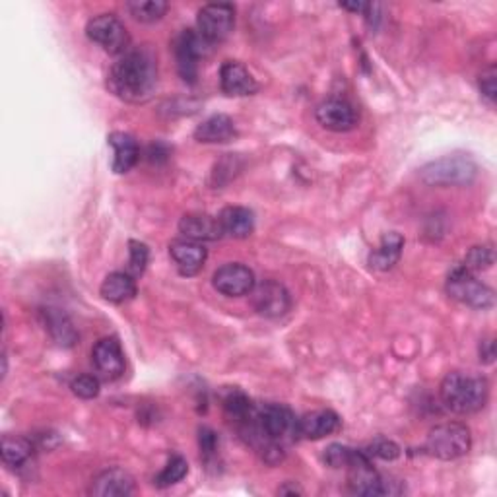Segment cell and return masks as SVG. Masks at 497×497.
Masks as SVG:
<instances>
[{
	"label": "cell",
	"mask_w": 497,
	"mask_h": 497,
	"mask_svg": "<svg viewBox=\"0 0 497 497\" xmlns=\"http://www.w3.org/2000/svg\"><path fill=\"white\" fill-rule=\"evenodd\" d=\"M108 86L123 101L142 103L150 100L157 86V62L154 52L148 47L123 52L109 70Z\"/></svg>",
	"instance_id": "1"
},
{
	"label": "cell",
	"mask_w": 497,
	"mask_h": 497,
	"mask_svg": "<svg viewBox=\"0 0 497 497\" xmlns=\"http://www.w3.org/2000/svg\"><path fill=\"white\" fill-rule=\"evenodd\" d=\"M488 381L476 373L453 372L441 383V400L454 414H474L488 403Z\"/></svg>",
	"instance_id": "2"
},
{
	"label": "cell",
	"mask_w": 497,
	"mask_h": 497,
	"mask_svg": "<svg viewBox=\"0 0 497 497\" xmlns=\"http://www.w3.org/2000/svg\"><path fill=\"white\" fill-rule=\"evenodd\" d=\"M478 175V165L469 156L454 154L445 156L441 160L428 164L420 172V177L428 185L453 187V185H470Z\"/></svg>",
	"instance_id": "3"
},
{
	"label": "cell",
	"mask_w": 497,
	"mask_h": 497,
	"mask_svg": "<svg viewBox=\"0 0 497 497\" xmlns=\"http://www.w3.org/2000/svg\"><path fill=\"white\" fill-rule=\"evenodd\" d=\"M472 447L470 429L462 424H441L431 428L426 439V453L439 461H454L469 454Z\"/></svg>",
	"instance_id": "4"
},
{
	"label": "cell",
	"mask_w": 497,
	"mask_h": 497,
	"mask_svg": "<svg viewBox=\"0 0 497 497\" xmlns=\"http://www.w3.org/2000/svg\"><path fill=\"white\" fill-rule=\"evenodd\" d=\"M447 293L453 300L469 305L472 309H488L493 305V292L474 278V274L459 264L447 277Z\"/></svg>",
	"instance_id": "5"
},
{
	"label": "cell",
	"mask_w": 497,
	"mask_h": 497,
	"mask_svg": "<svg viewBox=\"0 0 497 497\" xmlns=\"http://www.w3.org/2000/svg\"><path fill=\"white\" fill-rule=\"evenodd\" d=\"M236 26V8L228 3L206 4L200 8L196 18V31L208 45L220 44L229 37Z\"/></svg>",
	"instance_id": "6"
},
{
	"label": "cell",
	"mask_w": 497,
	"mask_h": 497,
	"mask_svg": "<svg viewBox=\"0 0 497 497\" xmlns=\"http://www.w3.org/2000/svg\"><path fill=\"white\" fill-rule=\"evenodd\" d=\"M88 37L98 44L103 51H108L109 55H123L129 51V34L123 26L121 20L113 14H100L92 18L86 26Z\"/></svg>",
	"instance_id": "7"
},
{
	"label": "cell",
	"mask_w": 497,
	"mask_h": 497,
	"mask_svg": "<svg viewBox=\"0 0 497 497\" xmlns=\"http://www.w3.org/2000/svg\"><path fill=\"white\" fill-rule=\"evenodd\" d=\"M348 470V484L350 492L356 495H390L395 493L390 490V484L381 478L379 472L373 469L372 457L365 451H357L354 461L350 462Z\"/></svg>",
	"instance_id": "8"
},
{
	"label": "cell",
	"mask_w": 497,
	"mask_h": 497,
	"mask_svg": "<svg viewBox=\"0 0 497 497\" xmlns=\"http://www.w3.org/2000/svg\"><path fill=\"white\" fill-rule=\"evenodd\" d=\"M206 47L208 44L195 29H185L175 39L177 70L185 82L188 84L196 82L198 65H200V59L206 55Z\"/></svg>",
	"instance_id": "9"
},
{
	"label": "cell",
	"mask_w": 497,
	"mask_h": 497,
	"mask_svg": "<svg viewBox=\"0 0 497 497\" xmlns=\"http://www.w3.org/2000/svg\"><path fill=\"white\" fill-rule=\"evenodd\" d=\"M251 301L255 311L262 317H267V319H277V317L285 315L290 311L292 305L288 290L274 280H267L255 285V288L251 290Z\"/></svg>",
	"instance_id": "10"
},
{
	"label": "cell",
	"mask_w": 497,
	"mask_h": 497,
	"mask_svg": "<svg viewBox=\"0 0 497 497\" xmlns=\"http://www.w3.org/2000/svg\"><path fill=\"white\" fill-rule=\"evenodd\" d=\"M212 284L220 293L228 295V298H239V295H247L255 288V274L245 264L229 262L214 272Z\"/></svg>",
	"instance_id": "11"
},
{
	"label": "cell",
	"mask_w": 497,
	"mask_h": 497,
	"mask_svg": "<svg viewBox=\"0 0 497 497\" xmlns=\"http://www.w3.org/2000/svg\"><path fill=\"white\" fill-rule=\"evenodd\" d=\"M315 119L326 131L348 132L356 129L357 113L354 109V105L344 100H326L317 108Z\"/></svg>",
	"instance_id": "12"
},
{
	"label": "cell",
	"mask_w": 497,
	"mask_h": 497,
	"mask_svg": "<svg viewBox=\"0 0 497 497\" xmlns=\"http://www.w3.org/2000/svg\"><path fill=\"white\" fill-rule=\"evenodd\" d=\"M92 362L93 367L98 369V373L108 379L115 381L124 373V354L117 338H101V341L93 346L92 350Z\"/></svg>",
	"instance_id": "13"
},
{
	"label": "cell",
	"mask_w": 497,
	"mask_h": 497,
	"mask_svg": "<svg viewBox=\"0 0 497 497\" xmlns=\"http://www.w3.org/2000/svg\"><path fill=\"white\" fill-rule=\"evenodd\" d=\"M342 426L341 416L333 410H317L311 414H305L298 418V437L303 439H323L326 436H333Z\"/></svg>",
	"instance_id": "14"
},
{
	"label": "cell",
	"mask_w": 497,
	"mask_h": 497,
	"mask_svg": "<svg viewBox=\"0 0 497 497\" xmlns=\"http://www.w3.org/2000/svg\"><path fill=\"white\" fill-rule=\"evenodd\" d=\"M220 86L228 95H253L259 90L253 74L237 60H226L220 68Z\"/></svg>",
	"instance_id": "15"
},
{
	"label": "cell",
	"mask_w": 497,
	"mask_h": 497,
	"mask_svg": "<svg viewBox=\"0 0 497 497\" xmlns=\"http://www.w3.org/2000/svg\"><path fill=\"white\" fill-rule=\"evenodd\" d=\"M169 255H172L173 262L177 264V269L183 277H195V274L203 270L208 253L200 243L187 239L173 241L172 245H169Z\"/></svg>",
	"instance_id": "16"
},
{
	"label": "cell",
	"mask_w": 497,
	"mask_h": 497,
	"mask_svg": "<svg viewBox=\"0 0 497 497\" xmlns=\"http://www.w3.org/2000/svg\"><path fill=\"white\" fill-rule=\"evenodd\" d=\"M92 495L98 497H126L134 493L132 476L123 469H109L101 472L92 484Z\"/></svg>",
	"instance_id": "17"
},
{
	"label": "cell",
	"mask_w": 497,
	"mask_h": 497,
	"mask_svg": "<svg viewBox=\"0 0 497 497\" xmlns=\"http://www.w3.org/2000/svg\"><path fill=\"white\" fill-rule=\"evenodd\" d=\"M221 236L234 239H247L255 229V216L249 208L228 206L218 216Z\"/></svg>",
	"instance_id": "18"
},
{
	"label": "cell",
	"mask_w": 497,
	"mask_h": 497,
	"mask_svg": "<svg viewBox=\"0 0 497 497\" xmlns=\"http://www.w3.org/2000/svg\"><path fill=\"white\" fill-rule=\"evenodd\" d=\"M179 231L190 241H216L221 237L220 221L208 214H187L179 221Z\"/></svg>",
	"instance_id": "19"
},
{
	"label": "cell",
	"mask_w": 497,
	"mask_h": 497,
	"mask_svg": "<svg viewBox=\"0 0 497 497\" xmlns=\"http://www.w3.org/2000/svg\"><path fill=\"white\" fill-rule=\"evenodd\" d=\"M109 144L115 150L113 157V172L115 173H126L139 164L140 160V148L136 144L131 134L126 132H113L109 134Z\"/></svg>",
	"instance_id": "20"
},
{
	"label": "cell",
	"mask_w": 497,
	"mask_h": 497,
	"mask_svg": "<svg viewBox=\"0 0 497 497\" xmlns=\"http://www.w3.org/2000/svg\"><path fill=\"white\" fill-rule=\"evenodd\" d=\"M237 136L236 123L231 121L228 115H212L203 124L196 126L195 139L204 144H221L229 142Z\"/></svg>",
	"instance_id": "21"
},
{
	"label": "cell",
	"mask_w": 497,
	"mask_h": 497,
	"mask_svg": "<svg viewBox=\"0 0 497 497\" xmlns=\"http://www.w3.org/2000/svg\"><path fill=\"white\" fill-rule=\"evenodd\" d=\"M403 247H405V239L400 234H385L383 239H381L379 247L369 255V267L375 270H390L395 264L400 261V255H403Z\"/></svg>",
	"instance_id": "22"
},
{
	"label": "cell",
	"mask_w": 497,
	"mask_h": 497,
	"mask_svg": "<svg viewBox=\"0 0 497 497\" xmlns=\"http://www.w3.org/2000/svg\"><path fill=\"white\" fill-rule=\"evenodd\" d=\"M100 293L105 301H111V303L129 301L131 298H134V293H136L134 277H131V274H124V272H113L103 280Z\"/></svg>",
	"instance_id": "23"
},
{
	"label": "cell",
	"mask_w": 497,
	"mask_h": 497,
	"mask_svg": "<svg viewBox=\"0 0 497 497\" xmlns=\"http://www.w3.org/2000/svg\"><path fill=\"white\" fill-rule=\"evenodd\" d=\"M45 325L51 336L55 338V342L59 346H74L78 341V334L74 331V326L70 323L68 317L65 313H60L59 309H45Z\"/></svg>",
	"instance_id": "24"
},
{
	"label": "cell",
	"mask_w": 497,
	"mask_h": 497,
	"mask_svg": "<svg viewBox=\"0 0 497 497\" xmlns=\"http://www.w3.org/2000/svg\"><path fill=\"white\" fill-rule=\"evenodd\" d=\"M31 454H34V445L29 439L18 436L3 437V461L8 467H22L31 459Z\"/></svg>",
	"instance_id": "25"
},
{
	"label": "cell",
	"mask_w": 497,
	"mask_h": 497,
	"mask_svg": "<svg viewBox=\"0 0 497 497\" xmlns=\"http://www.w3.org/2000/svg\"><path fill=\"white\" fill-rule=\"evenodd\" d=\"M126 8H129L132 18L139 20V22L154 24L164 18L169 4L165 0H131Z\"/></svg>",
	"instance_id": "26"
},
{
	"label": "cell",
	"mask_w": 497,
	"mask_h": 497,
	"mask_svg": "<svg viewBox=\"0 0 497 497\" xmlns=\"http://www.w3.org/2000/svg\"><path fill=\"white\" fill-rule=\"evenodd\" d=\"M224 410H226V414L231 418V420H236L239 421V424H245V421L255 414V406H253V403L249 400V397L245 393H241V390L234 389V390H229V393L224 397Z\"/></svg>",
	"instance_id": "27"
},
{
	"label": "cell",
	"mask_w": 497,
	"mask_h": 497,
	"mask_svg": "<svg viewBox=\"0 0 497 497\" xmlns=\"http://www.w3.org/2000/svg\"><path fill=\"white\" fill-rule=\"evenodd\" d=\"M187 474H188V462L183 457L175 454V457L169 459L165 469L157 474L156 485H160V488H169V485L181 482Z\"/></svg>",
	"instance_id": "28"
},
{
	"label": "cell",
	"mask_w": 497,
	"mask_h": 497,
	"mask_svg": "<svg viewBox=\"0 0 497 497\" xmlns=\"http://www.w3.org/2000/svg\"><path fill=\"white\" fill-rule=\"evenodd\" d=\"M492 264H493L492 247L482 245V247H472L469 251V255H467V259H464L462 267L474 274V272H482L485 269H490Z\"/></svg>",
	"instance_id": "29"
},
{
	"label": "cell",
	"mask_w": 497,
	"mask_h": 497,
	"mask_svg": "<svg viewBox=\"0 0 497 497\" xmlns=\"http://www.w3.org/2000/svg\"><path fill=\"white\" fill-rule=\"evenodd\" d=\"M357 449L341 445V443H333V445L325 451V461L333 469H348L354 461Z\"/></svg>",
	"instance_id": "30"
},
{
	"label": "cell",
	"mask_w": 497,
	"mask_h": 497,
	"mask_svg": "<svg viewBox=\"0 0 497 497\" xmlns=\"http://www.w3.org/2000/svg\"><path fill=\"white\" fill-rule=\"evenodd\" d=\"M70 389L78 398L90 400V398H95L100 395V381H98V377H93V375H78L70 383Z\"/></svg>",
	"instance_id": "31"
},
{
	"label": "cell",
	"mask_w": 497,
	"mask_h": 497,
	"mask_svg": "<svg viewBox=\"0 0 497 497\" xmlns=\"http://www.w3.org/2000/svg\"><path fill=\"white\" fill-rule=\"evenodd\" d=\"M129 251H131V259H129V270L131 277H140V274L146 270L148 259H150V251L140 241H131L129 243Z\"/></svg>",
	"instance_id": "32"
},
{
	"label": "cell",
	"mask_w": 497,
	"mask_h": 497,
	"mask_svg": "<svg viewBox=\"0 0 497 497\" xmlns=\"http://www.w3.org/2000/svg\"><path fill=\"white\" fill-rule=\"evenodd\" d=\"M365 453L372 459H381V461H395L400 457V447L395 441L390 439H377L372 445L365 449Z\"/></svg>",
	"instance_id": "33"
},
{
	"label": "cell",
	"mask_w": 497,
	"mask_h": 497,
	"mask_svg": "<svg viewBox=\"0 0 497 497\" xmlns=\"http://www.w3.org/2000/svg\"><path fill=\"white\" fill-rule=\"evenodd\" d=\"M495 78H497V72L495 67H490L488 70H484L480 74V90L484 93V98L488 101H495V95H497V86H495Z\"/></svg>",
	"instance_id": "34"
},
{
	"label": "cell",
	"mask_w": 497,
	"mask_h": 497,
	"mask_svg": "<svg viewBox=\"0 0 497 497\" xmlns=\"http://www.w3.org/2000/svg\"><path fill=\"white\" fill-rule=\"evenodd\" d=\"M200 436H198V445H200V451H203L206 457H210V454H214L216 449H218V436L216 433L210 429V428H200Z\"/></svg>",
	"instance_id": "35"
}]
</instances>
